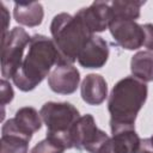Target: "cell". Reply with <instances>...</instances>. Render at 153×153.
I'll return each mask as SVG.
<instances>
[{"label":"cell","instance_id":"3957f363","mask_svg":"<svg viewBox=\"0 0 153 153\" xmlns=\"http://www.w3.org/2000/svg\"><path fill=\"white\" fill-rule=\"evenodd\" d=\"M50 33L59 53L57 65H73L84 45L93 36L75 14L72 16L66 12L53 18Z\"/></svg>","mask_w":153,"mask_h":153},{"label":"cell","instance_id":"ba28073f","mask_svg":"<svg viewBox=\"0 0 153 153\" xmlns=\"http://www.w3.org/2000/svg\"><path fill=\"white\" fill-rule=\"evenodd\" d=\"M109 30L116 44L123 49L136 50L143 47V27L135 20L115 19L110 23Z\"/></svg>","mask_w":153,"mask_h":153},{"label":"cell","instance_id":"d6986e66","mask_svg":"<svg viewBox=\"0 0 153 153\" xmlns=\"http://www.w3.org/2000/svg\"><path fill=\"white\" fill-rule=\"evenodd\" d=\"M0 85H1V105L4 108L6 104L12 102L14 92H13V88H12L11 84L6 79H2L0 81Z\"/></svg>","mask_w":153,"mask_h":153},{"label":"cell","instance_id":"277c9868","mask_svg":"<svg viewBox=\"0 0 153 153\" xmlns=\"http://www.w3.org/2000/svg\"><path fill=\"white\" fill-rule=\"evenodd\" d=\"M47 127V136L61 141L67 149L71 148V130L80 118L79 110L68 102H47L39 110Z\"/></svg>","mask_w":153,"mask_h":153},{"label":"cell","instance_id":"7402d4cb","mask_svg":"<svg viewBox=\"0 0 153 153\" xmlns=\"http://www.w3.org/2000/svg\"><path fill=\"white\" fill-rule=\"evenodd\" d=\"M1 14H2V18H4V32H2V37H5L8 31H7V24L10 22V13L6 8V6L4 4H1Z\"/></svg>","mask_w":153,"mask_h":153},{"label":"cell","instance_id":"30bf717a","mask_svg":"<svg viewBox=\"0 0 153 153\" xmlns=\"http://www.w3.org/2000/svg\"><path fill=\"white\" fill-rule=\"evenodd\" d=\"M80 82V73L73 65H56L48 75V86L57 94H72Z\"/></svg>","mask_w":153,"mask_h":153},{"label":"cell","instance_id":"e0dca14e","mask_svg":"<svg viewBox=\"0 0 153 153\" xmlns=\"http://www.w3.org/2000/svg\"><path fill=\"white\" fill-rule=\"evenodd\" d=\"M1 153H27L29 140L16 134H1Z\"/></svg>","mask_w":153,"mask_h":153},{"label":"cell","instance_id":"8fae6325","mask_svg":"<svg viewBox=\"0 0 153 153\" xmlns=\"http://www.w3.org/2000/svg\"><path fill=\"white\" fill-rule=\"evenodd\" d=\"M109 53L108 42L103 37L93 35L79 53L78 62L84 68L98 69L106 63Z\"/></svg>","mask_w":153,"mask_h":153},{"label":"cell","instance_id":"4fadbf2b","mask_svg":"<svg viewBox=\"0 0 153 153\" xmlns=\"http://www.w3.org/2000/svg\"><path fill=\"white\" fill-rule=\"evenodd\" d=\"M82 100L88 105H100L108 97V84L104 76L96 73L87 74L80 86Z\"/></svg>","mask_w":153,"mask_h":153},{"label":"cell","instance_id":"ac0fdd59","mask_svg":"<svg viewBox=\"0 0 153 153\" xmlns=\"http://www.w3.org/2000/svg\"><path fill=\"white\" fill-rule=\"evenodd\" d=\"M67 148L65 147V145L50 136H47L44 140H41L38 143H36L30 153H63Z\"/></svg>","mask_w":153,"mask_h":153},{"label":"cell","instance_id":"8992f818","mask_svg":"<svg viewBox=\"0 0 153 153\" xmlns=\"http://www.w3.org/2000/svg\"><path fill=\"white\" fill-rule=\"evenodd\" d=\"M109 137L104 130L97 127L93 116L86 114L80 116L71 130V148L87 151L88 153H99Z\"/></svg>","mask_w":153,"mask_h":153},{"label":"cell","instance_id":"5bb4252c","mask_svg":"<svg viewBox=\"0 0 153 153\" xmlns=\"http://www.w3.org/2000/svg\"><path fill=\"white\" fill-rule=\"evenodd\" d=\"M13 17L17 23L29 27H35L42 24L44 17V10L42 4L37 1L14 2Z\"/></svg>","mask_w":153,"mask_h":153},{"label":"cell","instance_id":"6da1fadb","mask_svg":"<svg viewBox=\"0 0 153 153\" xmlns=\"http://www.w3.org/2000/svg\"><path fill=\"white\" fill-rule=\"evenodd\" d=\"M59 63V53L51 38L36 33L31 36L23 62L13 75V84L23 92L35 90Z\"/></svg>","mask_w":153,"mask_h":153},{"label":"cell","instance_id":"7c38bea8","mask_svg":"<svg viewBox=\"0 0 153 153\" xmlns=\"http://www.w3.org/2000/svg\"><path fill=\"white\" fill-rule=\"evenodd\" d=\"M112 136L104 143L99 153H135L140 145V136L135 128H122L111 131Z\"/></svg>","mask_w":153,"mask_h":153},{"label":"cell","instance_id":"5b68a950","mask_svg":"<svg viewBox=\"0 0 153 153\" xmlns=\"http://www.w3.org/2000/svg\"><path fill=\"white\" fill-rule=\"evenodd\" d=\"M31 36L19 26L13 27L1 38V75L12 79L19 69Z\"/></svg>","mask_w":153,"mask_h":153},{"label":"cell","instance_id":"52a82bcc","mask_svg":"<svg viewBox=\"0 0 153 153\" xmlns=\"http://www.w3.org/2000/svg\"><path fill=\"white\" fill-rule=\"evenodd\" d=\"M42 122V117L35 108L23 106L16 111L13 118L2 124L1 134H16L30 141L33 133L41 129Z\"/></svg>","mask_w":153,"mask_h":153},{"label":"cell","instance_id":"2e32d148","mask_svg":"<svg viewBox=\"0 0 153 153\" xmlns=\"http://www.w3.org/2000/svg\"><path fill=\"white\" fill-rule=\"evenodd\" d=\"M112 11V20L115 19H127L136 20L140 18L141 7L145 5V1L136 0H115L110 2Z\"/></svg>","mask_w":153,"mask_h":153},{"label":"cell","instance_id":"9a60e30c","mask_svg":"<svg viewBox=\"0 0 153 153\" xmlns=\"http://www.w3.org/2000/svg\"><path fill=\"white\" fill-rule=\"evenodd\" d=\"M130 71L134 78L143 81H153V53L148 50L137 51L131 56Z\"/></svg>","mask_w":153,"mask_h":153},{"label":"cell","instance_id":"7a4b0ae2","mask_svg":"<svg viewBox=\"0 0 153 153\" xmlns=\"http://www.w3.org/2000/svg\"><path fill=\"white\" fill-rule=\"evenodd\" d=\"M148 87L146 82L130 76L118 80L109 96L108 110L110 114L111 131L122 128H135V120L146 103Z\"/></svg>","mask_w":153,"mask_h":153},{"label":"cell","instance_id":"9c48e42d","mask_svg":"<svg viewBox=\"0 0 153 153\" xmlns=\"http://www.w3.org/2000/svg\"><path fill=\"white\" fill-rule=\"evenodd\" d=\"M75 16L93 35L109 29L112 22L111 5L108 1H93L88 7L80 8Z\"/></svg>","mask_w":153,"mask_h":153},{"label":"cell","instance_id":"44dd1931","mask_svg":"<svg viewBox=\"0 0 153 153\" xmlns=\"http://www.w3.org/2000/svg\"><path fill=\"white\" fill-rule=\"evenodd\" d=\"M135 153H153V135L151 137L141 139Z\"/></svg>","mask_w":153,"mask_h":153},{"label":"cell","instance_id":"ffe728a7","mask_svg":"<svg viewBox=\"0 0 153 153\" xmlns=\"http://www.w3.org/2000/svg\"><path fill=\"white\" fill-rule=\"evenodd\" d=\"M143 32H145V41H143V47L148 49V51L153 53V24L147 23L142 25Z\"/></svg>","mask_w":153,"mask_h":153}]
</instances>
